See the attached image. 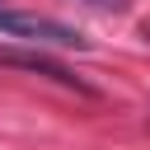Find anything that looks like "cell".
Listing matches in <instances>:
<instances>
[{
	"instance_id": "cell-2",
	"label": "cell",
	"mask_w": 150,
	"mask_h": 150,
	"mask_svg": "<svg viewBox=\"0 0 150 150\" xmlns=\"http://www.w3.org/2000/svg\"><path fill=\"white\" fill-rule=\"evenodd\" d=\"M89 5H98V9H127V0H89Z\"/></svg>"
},
{
	"instance_id": "cell-1",
	"label": "cell",
	"mask_w": 150,
	"mask_h": 150,
	"mask_svg": "<svg viewBox=\"0 0 150 150\" xmlns=\"http://www.w3.org/2000/svg\"><path fill=\"white\" fill-rule=\"evenodd\" d=\"M0 38H14V42H33V47H75L84 52L89 38L70 23H56L47 14H28V9H0Z\"/></svg>"
}]
</instances>
